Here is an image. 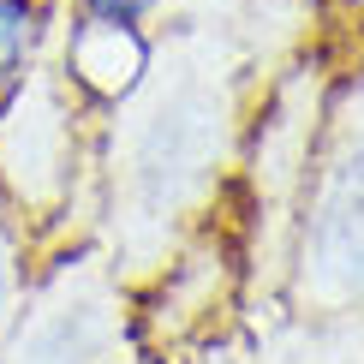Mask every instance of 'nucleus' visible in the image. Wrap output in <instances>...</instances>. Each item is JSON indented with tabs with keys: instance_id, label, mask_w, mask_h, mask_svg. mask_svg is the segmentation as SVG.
Masks as SVG:
<instances>
[{
	"instance_id": "1",
	"label": "nucleus",
	"mask_w": 364,
	"mask_h": 364,
	"mask_svg": "<svg viewBox=\"0 0 364 364\" xmlns=\"http://www.w3.org/2000/svg\"><path fill=\"white\" fill-rule=\"evenodd\" d=\"M239 132V48L215 18H179L149 36L138 84L108 119L114 269H156L173 227L215 197Z\"/></svg>"
},
{
	"instance_id": "2",
	"label": "nucleus",
	"mask_w": 364,
	"mask_h": 364,
	"mask_svg": "<svg viewBox=\"0 0 364 364\" xmlns=\"http://www.w3.org/2000/svg\"><path fill=\"white\" fill-rule=\"evenodd\" d=\"M84 108L90 96L66 78L54 24L42 60L0 96V203L18 221H48L66 209L84 156Z\"/></svg>"
},
{
	"instance_id": "3",
	"label": "nucleus",
	"mask_w": 364,
	"mask_h": 364,
	"mask_svg": "<svg viewBox=\"0 0 364 364\" xmlns=\"http://www.w3.org/2000/svg\"><path fill=\"white\" fill-rule=\"evenodd\" d=\"M299 305L311 316L364 311V90L335 114L316 156V186L299 233Z\"/></svg>"
},
{
	"instance_id": "4",
	"label": "nucleus",
	"mask_w": 364,
	"mask_h": 364,
	"mask_svg": "<svg viewBox=\"0 0 364 364\" xmlns=\"http://www.w3.org/2000/svg\"><path fill=\"white\" fill-rule=\"evenodd\" d=\"M126 293L102 251L60 257L12 323L0 364H126Z\"/></svg>"
},
{
	"instance_id": "5",
	"label": "nucleus",
	"mask_w": 364,
	"mask_h": 364,
	"mask_svg": "<svg viewBox=\"0 0 364 364\" xmlns=\"http://www.w3.org/2000/svg\"><path fill=\"white\" fill-rule=\"evenodd\" d=\"M60 60H66V78L90 102H119L149 60V36L119 24H84L60 12Z\"/></svg>"
},
{
	"instance_id": "6",
	"label": "nucleus",
	"mask_w": 364,
	"mask_h": 364,
	"mask_svg": "<svg viewBox=\"0 0 364 364\" xmlns=\"http://www.w3.org/2000/svg\"><path fill=\"white\" fill-rule=\"evenodd\" d=\"M54 24H60L54 0H0V96L42 60Z\"/></svg>"
},
{
	"instance_id": "7",
	"label": "nucleus",
	"mask_w": 364,
	"mask_h": 364,
	"mask_svg": "<svg viewBox=\"0 0 364 364\" xmlns=\"http://www.w3.org/2000/svg\"><path fill=\"white\" fill-rule=\"evenodd\" d=\"M24 311V245H18V215L0 203V346Z\"/></svg>"
},
{
	"instance_id": "8",
	"label": "nucleus",
	"mask_w": 364,
	"mask_h": 364,
	"mask_svg": "<svg viewBox=\"0 0 364 364\" xmlns=\"http://www.w3.org/2000/svg\"><path fill=\"white\" fill-rule=\"evenodd\" d=\"M161 12H168V0H66V18L119 24V30H149Z\"/></svg>"
},
{
	"instance_id": "9",
	"label": "nucleus",
	"mask_w": 364,
	"mask_h": 364,
	"mask_svg": "<svg viewBox=\"0 0 364 364\" xmlns=\"http://www.w3.org/2000/svg\"><path fill=\"white\" fill-rule=\"evenodd\" d=\"M168 6H179L186 18H215V24H227L239 6H245V0H168Z\"/></svg>"
},
{
	"instance_id": "10",
	"label": "nucleus",
	"mask_w": 364,
	"mask_h": 364,
	"mask_svg": "<svg viewBox=\"0 0 364 364\" xmlns=\"http://www.w3.org/2000/svg\"><path fill=\"white\" fill-rule=\"evenodd\" d=\"M346 6H364V0H346Z\"/></svg>"
}]
</instances>
